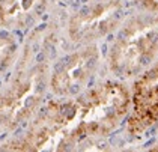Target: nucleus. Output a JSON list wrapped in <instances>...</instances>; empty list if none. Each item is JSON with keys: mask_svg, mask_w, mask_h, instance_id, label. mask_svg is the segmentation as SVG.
<instances>
[{"mask_svg": "<svg viewBox=\"0 0 158 152\" xmlns=\"http://www.w3.org/2000/svg\"><path fill=\"white\" fill-rule=\"evenodd\" d=\"M122 6L118 2L95 5L74 15L69 23V36L75 42H90L98 39L119 23Z\"/></svg>", "mask_w": 158, "mask_h": 152, "instance_id": "39448f33", "label": "nucleus"}, {"mask_svg": "<svg viewBox=\"0 0 158 152\" xmlns=\"http://www.w3.org/2000/svg\"><path fill=\"white\" fill-rule=\"evenodd\" d=\"M17 53V45L12 39L0 36V75L12 65Z\"/></svg>", "mask_w": 158, "mask_h": 152, "instance_id": "6e6552de", "label": "nucleus"}, {"mask_svg": "<svg viewBox=\"0 0 158 152\" xmlns=\"http://www.w3.org/2000/svg\"><path fill=\"white\" fill-rule=\"evenodd\" d=\"M137 2H140L149 11H158V0H137Z\"/></svg>", "mask_w": 158, "mask_h": 152, "instance_id": "9d476101", "label": "nucleus"}, {"mask_svg": "<svg viewBox=\"0 0 158 152\" xmlns=\"http://www.w3.org/2000/svg\"><path fill=\"white\" fill-rule=\"evenodd\" d=\"M130 105L131 95L123 84L104 82L78 98L50 103L47 108L65 151L83 140L109 136L130 113Z\"/></svg>", "mask_w": 158, "mask_h": 152, "instance_id": "f257e3e1", "label": "nucleus"}, {"mask_svg": "<svg viewBox=\"0 0 158 152\" xmlns=\"http://www.w3.org/2000/svg\"><path fill=\"white\" fill-rule=\"evenodd\" d=\"M158 124V60L145 70L134 83L127 129L140 137Z\"/></svg>", "mask_w": 158, "mask_h": 152, "instance_id": "7ed1b4c3", "label": "nucleus"}, {"mask_svg": "<svg viewBox=\"0 0 158 152\" xmlns=\"http://www.w3.org/2000/svg\"><path fill=\"white\" fill-rule=\"evenodd\" d=\"M44 87V70L41 66L33 68L17 80L15 84L5 94L8 103V124L6 127H14L23 120L36 107L42 95Z\"/></svg>", "mask_w": 158, "mask_h": 152, "instance_id": "423d86ee", "label": "nucleus"}, {"mask_svg": "<svg viewBox=\"0 0 158 152\" xmlns=\"http://www.w3.org/2000/svg\"><path fill=\"white\" fill-rule=\"evenodd\" d=\"M158 54V15H140L119 30L109 53L111 74L128 78L148 70Z\"/></svg>", "mask_w": 158, "mask_h": 152, "instance_id": "f03ea898", "label": "nucleus"}, {"mask_svg": "<svg viewBox=\"0 0 158 152\" xmlns=\"http://www.w3.org/2000/svg\"><path fill=\"white\" fill-rule=\"evenodd\" d=\"M47 0H0V26L23 29L42 14Z\"/></svg>", "mask_w": 158, "mask_h": 152, "instance_id": "0eeeda50", "label": "nucleus"}, {"mask_svg": "<svg viewBox=\"0 0 158 152\" xmlns=\"http://www.w3.org/2000/svg\"><path fill=\"white\" fill-rule=\"evenodd\" d=\"M8 124V103L5 94H0V125L5 127Z\"/></svg>", "mask_w": 158, "mask_h": 152, "instance_id": "1a4fd4ad", "label": "nucleus"}, {"mask_svg": "<svg viewBox=\"0 0 158 152\" xmlns=\"http://www.w3.org/2000/svg\"><path fill=\"white\" fill-rule=\"evenodd\" d=\"M99 62L98 50L94 45L75 51L51 75L50 87L57 96L69 98L80 94L95 74Z\"/></svg>", "mask_w": 158, "mask_h": 152, "instance_id": "20e7f679", "label": "nucleus"}]
</instances>
